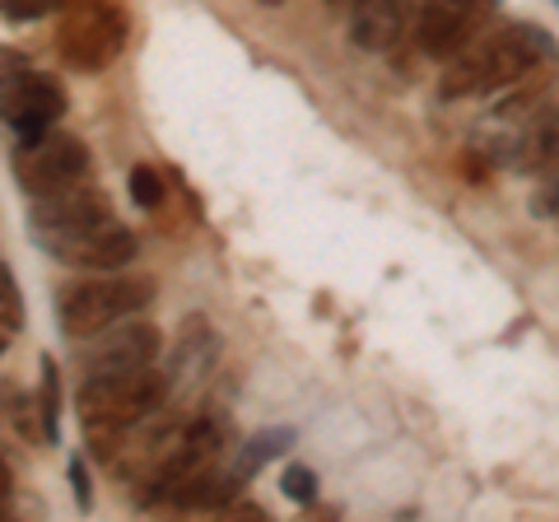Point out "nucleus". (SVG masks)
Returning a JSON list of instances; mask_svg holds the SVG:
<instances>
[{
    "label": "nucleus",
    "instance_id": "obj_1",
    "mask_svg": "<svg viewBox=\"0 0 559 522\" xmlns=\"http://www.w3.org/2000/svg\"><path fill=\"white\" fill-rule=\"evenodd\" d=\"M28 238L51 261L75 266V271H121L140 252L135 234L117 220L108 191L94 187L90 178L51 191V197H33Z\"/></svg>",
    "mask_w": 559,
    "mask_h": 522
},
{
    "label": "nucleus",
    "instance_id": "obj_2",
    "mask_svg": "<svg viewBox=\"0 0 559 522\" xmlns=\"http://www.w3.org/2000/svg\"><path fill=\"white\" fill-rule=\"evenodd\" d=\"M555 38L536 24H485L457 57L448 61L439 94L443 98H476L509 90L522 75H532L540 61H550Z\"/></svg>",
    "mask_w": 559,
    "mask_h": 522
},
{
    "label": "nucleus",
    "instance_id": "obj_3",
    "mask_svg": "<svg viewBox=\"0 0 559 522\" xmlns=\"http://www.w3.org/2000/svg\"><path fill=\"white\" fill-rule=\"evenodd\" d=\"M168 402L164 392V373L154 364L140 369H108V373H84L75 388V406H80V425H84V448L90 458L108 466L117 452L121 434L140 425L145 415H154Z\"/></svg>",
    "mask_w": 559,
    "mask_h": 522
},
{
    "label": "nucleus",
    "instance_id": "obj_4",
    "mask_svg": "<svg viewBox=\"0 0 559 522\" xmlns=\"http://www.w3.org/2000/svg\"><path fill=\"white\" fill-rule=\"evenodd\" d=\"M57 10V57L66 71L103 75L127 51L131 14L121 0H61Z\"/></svg>",
    "mask_w": 559,
    "mask_h": 522
},
{
    "label": "nucleus",
    "instance_id": "obj_5",
    "mask_svg": "<svg viewBox=\"0 0 559 522\" xmlns=\"http://www.w3.org/2000/svg\"><path fill=\"white\" fill-rule=\"evenodd\" d=\"M154 304V281L150 275H112V271H90L84 281H70L57 289V322L70 341H84L103 332L117 318H135Z\"/></svg>",
    "mask_w": 559,
    "mask_h": 522
},
{
    "label": "nucleus",
    "instance_id": "obj_6",
    "mask_svg": "<svg viewBox=\"0 0 559 522\" xmlns=\"http://www.w3.org/2000/svg\"><path fill=\"white\" fill-rule=\"evenodd\" d=\"M10 168H14V182L28 191V201L33 197H51V191H61V187H75L84 178H94L90 145H84L80 135L61 131V127H47L38 135L14 141Z\"/></svg>",
    "mask_w": 559,
    "mask_h": 522
},
{
    "label": "nucleus",
    "instance_id": "obj_7",
    "mask_svg": "<svg viewBox=\"0 0 559 522\" xmlns=\"http://www.w3.org/2000/svg\"><path fill=\"white\" fill-rule=\"evenodd\" d=\"M499 0H415L411 33L429 61H452L476 33L495 20Z\"/></svg>",
    "mask_w": 559,
    "mask_h": 522
},
{
    "label": "nucleus",
    "instance_id": "obj_8",
    "mask_svg": "<svg viewBox=\"0 0 559 522\" xmlns=\"http://www.w3.org/2000/svg\"><path fill=\"white\" fill-rule=\"evenodd\" d=\"M215 364H219V332L210 327V318L191 312V318L182 322L178 341H173L168 369H159L164 373V392H168L164 406H197V396L205 392Z\"/></svg>",
    "mask_w": 559,
    "mask_h": 522
},
{
    "label": "nucleus",
    "instance_id": "obj_9",
    "mask_svg": "<svg viewBox=\"0 0 559 522\" xmlns=\"http://www.w3.org/2000/svg\"><path fill=\"white\" fill-rule=\"evenodd\" d=\"M84 345L80 351V369L84 373H108V369H140V364H154L164 351V336L154 322H140V318H117L108 322L103 332L75 341Z\"/></svg>",
    "mask_w": 559,
    "mask_h": 522
},
{
    "label": "nucleus",
    "instance_id": "obj_10",
    "mask_svg": "<svg viewBox=\"0 0 559 522\" xmlns=\"http://www.w3.org/2000/svg\"><path fill=\"white\" fill-rule=\"evenodd\" d=\"M66 84L57 75H43V71H28L14 84L0 90V121L14 131V141L24 135H38L47 127H61L66 117Z\"/></svg>",
    "mask_w": 559,
    "mask_h": 522
},
{
    "label": "nucleus",
    "instance_id": "obj_11",
    "mask_svg": "<svg viewBox=\"0 0 559 522\" xmlns=\"http://www.w3.org/2000/svg\"><path fill=\"white\" fill-rule=\"evenodd\" d=\"M294 439H299V429H294V425H280V429H257L248 443H238L234 462H229V466H215L224 503H229L234 495L248 490V481H252L266 462H275L280 452H289V448H294ZM224 503H219V509H224Z\"/></svg>",
    "mask_w": 559,
    "mask_h": 522
},
{
    "label": "nucleus",
    "instance_id": "obj_12",
    "mask_svg": "<svg viewBox=\"0 0 559 522\" xmlns=\"http://www.w3.org/2000/svg\"><path fill=\"white\" fill-rule=\"evenodd\" d=\"M415 0H355L349 10V43L364 51H392L411 28Z\"/></svg>",
    "mask_w": 559,
    "mask_h": 522
},
{
    "label": "nucleus",
    "instance_id": "obj_13",
    "mask_svg": "<svg viewBox=\"0 0 559 522\" xmlns=\"http://www.w3.org/2000/svg\"><path fill=\"white\" fill-rule=\"evenodd\" d=\"M38 420H43V443H61V373L57 359L43 355V382H38Z\"/></svg>",
    "mask_w": 559,
    "mask_h": 522
},
{
    "label": "nucleus",
    "instance_id": "obj_14",
    "mask_svg": "<svg viewBox=\"0 0 559 522\" xmlns=\"http://www.w3.org/2000/svg\"><path fill=\"white\" fill-rule=\"evenodd\" d=\"M127 187H131V201L140 205V211H159V205L168 201L164 173H159V168H150V164H135V168H131V178H127Z\"/></svg>",
    "mask_w": 559,
    "mask_h": 522
},
{
    "label": "nucleus",
    "instance_id": "obj_15",
    "mask_svg": "<svg viewBox=\"0 0 559 522\" xmlns=\"http://www.w3.org/2000/svg\"><path fill=\"white\" fill-rule=\"evenodd\" d=\"M24 322H28L24 294H20V285H14L10 266L0 261V332H24Z\"/></svg>",
    "mask_w": 559,
    "mask_h": 522
},
{
    "label": "nucleus",
    "instance_id": "obj_16",
    "mask_svg": "<svg viewBox=\"0 0 559 522\" xmlns=\"http://www.w3.org/2000/svg\"><path fill=\"white\" fill-rule=\"evenodd\" d=\"M280 495L285 499H294V503H318V472L312 466H304V462H289L285 472H280Z\"/></svg>",
    "mask_w": 559,
    "mask_h": 522
},
{
    "label": "nucleus",
    "instance_id": "obj_17",
    "mask_svg": "<svg viewBox=\"0 0 559 522\" xmlns=\"http://www.w3.org/2000/svg\"><path fill=\"white\" fill-rule=\"evenodd\" d=\"M61 0H0V14L5 24H33V20H47Z\"/></svg>",
    "mask_w": 559,
    "mask_h": 522
},
{
    "label": "nucleus",
    "instance_id": "obj_18",
    "mask_svg": "<svg viewBox=\"0 0 559 522\" xmlns=\"http://www.w3.org/2000/svg\"><path fill=\"white\" fill-rule=\"evenodd\" d=\"M33 71V61L24 57L20 47H0V90H5V84H14L20 75H28Z\"/></svg>",
    "mask_w": 559,
    "mask_h": 522
},
{
    "label": "nucleus",
    "instance_id": "obj_19",
    "mask_svg": "<svg viewBox=\"0 0 559 522\" xmlns=\"http://www.w3.org/2000/svg\"><path fill=\"white\" fill-rule=\"evenodd\" d=\"M70 490H75V503L84 513L94 509V490H90V472H84V458H70Z\"/></svg>",
    "mask_w": 559,
    "mask_h": 522
},
{
    "label": "nucleus",
    "instance_id": "obj_20",
    "mask_svg": "<svg viewBox=\"0 0 559 522\" xmlns=\"http://www.w3.org/2000/svg\"><path fill=\"white\" fill-rule=\"evenodd\" d=\"M532 211H536L540 220H555V178H550V173H546V187H540L536 197H532Z\"/></svg>",
    "mask_w": 559,
    "mask_h": 522
},
{
    "label": "nucleus",
    "instance_id": "obj_21",
    "mask_svg": "<svg viewBox=\"0 0 559 522\" xmlns=\"http://www.w3.org/2000/svg\"><path fill=\"white\" fill-rule=\"evenodd\" d=\"M10 499H14V476H10V462L0 458V513H5Z\"/></svg>",
    "mask_w": 559,
    "mask_h": 522
},
{
    "label": "nucleus",
    "instance_id": "obj_22",
    "mask_svg": "<svg viewBox=\"0 0 559 522\" xmlns=\"http://www.w3.org/2000/svg\"><path fill=\"white\" fill-rule=\"evenodd\" d=\"M10 351V332H0V355H5Z\"/></svg>",
    "mask_w": 559,
    "mask_h": 522
},
{
    "label": "nucleus",
    "instance_id": "obj_23",
    "mask_svg": "<svg viewBox=\"0 0 559 522\" xmlns=\"http://www.w3.org/2000/svg\"><path fill=\"white\" fill-rule=\"evenodd\" d=\"M261 5H285V0H261Z\"/></svg>",
    "mask_w": 559,
    "mask_h": 522
},
{
    "label": "nucleus",
    "instance_id": "obj_24",
    "mask_svg": "<svg viewBox=\"0 0 559 522\" xmlns=\"http://www.w3.org/2000/svg\"><path fill=\"white\" fill-rule=\"evenodd\" d=\"M331 5H336V0H331Z\"/></svg>",
    "mask_w": 559,
    "mask_h": 522
}]
</instances>
